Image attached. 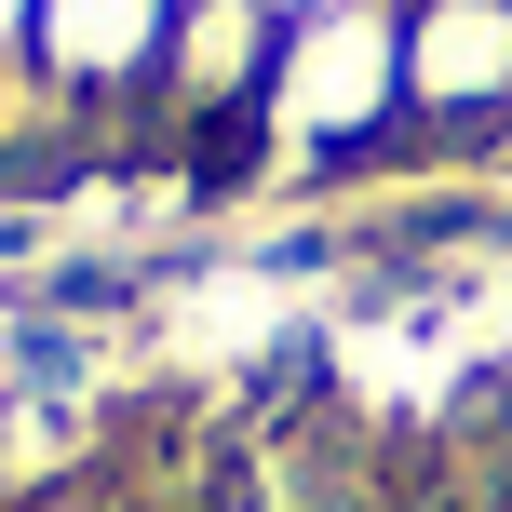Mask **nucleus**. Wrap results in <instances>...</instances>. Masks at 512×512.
<instances>
[{"mask_svg":"<svg viewBox=\"0 0 512 512\" xmlns=\"http://www.w3.org/2000/svg\"><path fill=\"white\" fill-rule=\"evenodd\" d=\"M27 27H41V0H0V54H14V41H27Z\"/></svg>","mask_w":512,"mask_h":512,"instance_id":"5","label":"nucleus"},{"mask_svg":"<svg viewBox=\"0 0 512 512\" xmlns=\"http://www.w3.org/2000/svg\"><path fill=\"white\" fill-rule=\"evenodd\" d=\"M405 108L418 122L512 108V0H405Z\"/></svg>","mask_w":512,"mask_h":512,"instance_id":"2","label":"nucleus"},{"mask_svg":"<svg viewBox=\"0 0 512 512\" xmlns=\"http://www.w3.org/2000/svg\"><path fill=\"white\" fill-rule=\"evenodd\" d=\"M270 54H283L270 0H176V27H162V68H176L189 108H256L270 95Z\"/></svg>","mask_w":512,"mask_h":512,"instance_id":"3","label":"nucleus"},{"mask_svg":"<svg viewBox=\"0 0 512 512\" xmlns=\"http://www.w3.org/2000/svg\"><path fill=\"white\" fill-rule=\"evenodd\" d=\"M162 27H176V0H41V68L68 81V95H122V81L162 68Z\"/></svg>","mask_w":512,"mask_h":512,"instance_id":"4","label":"nucleus"},{"mask_svg":"<svg viewBox=\"0 0 512 512\" xmlns=\"http://www.w3.org/2000/svg\"><path fill=\"white\" fill-rule=\"evenodd\" d=\"M270 149L283 162H351L405 122V0H324L270 54Z\"/></svg>","mask_w":512,"mask_h":512,"instance_id":"1","label":"nucleus"},{"mask_svg":"<svg viewBox=\"0 0 512 512\" xmlns=\"http://www.w3.org/2000/svg\"><path fill=\"white\" fill-rule=\"evenodd\" d=\"M270 14H283V27H297V14H324V0H270Z\"/></svg>","mask_w":512,"mask_h":512,"instance_id":"6","label":"nucleus"}]
</instances>
